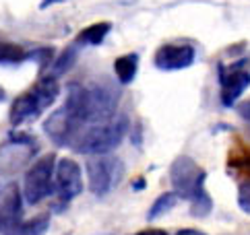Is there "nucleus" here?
I'll return each instance as SVG.
<instances>
[{"label": "nucleus", "instance_id": "24", "mask_svg": "<svg viewBox=\"0 0 250 235\" xmlns=\"http://www.w3.org/2000/svg\"><path fill=\"white\" fill-rule=\"evenodd\" d=\"M132 186H135V190H141V186H145V179H143V177H139V179H137V182L132 184Z\"/></svg>", "mask_w": 250, "mask_h": 235}, {"label": "nucleus", "instance_id": "11", "mask_svg": "<svg viewBox=\"0 0 250 235\" xmlns=\"http://www.w3.org/2000/svg\"><path fill=\"white\" fill-rule=\"evenodd\" d=\"M31 91L35 93V97L40 99V103H42L43 110H48V107L58 99L60 87H58V80L54 77H43V78H40L38 83L31 87Z\"/></svg>", "mask_w": 250, "mask_h": 235}, {"label": "nucleus", "instance_id": "18", "mask_svg": "<svg viewBox=\"0 0 250 235\" xmlns=\"http://www.w3.org/2000/svg\"><path fill=\"white\" fill-rule=\"evenodd\" d=\"M238 206L246 215H250V179L238 186Z\"/></svg>", "mask_w": 250, "mask_h": 235}, {"label": "nucleus", "instance_id": "16", "mask_svg": "<svg viewBox=\"0 0 250 235\" xmlns=\"http://www.w3.org/2000/svg\"><path fill=\"white\" fill-rule=\"evenodd\" d=\"M27 58V52L11 41H0V64H17Z\"/></svg>", "mask_w": 250, "mask_h": 235}, {"label": "nucleus", "instance_id": "19", "mask_svg": "<svg viewBox=\"0 0 250 235\" xmlns=\"http://www.w3.org/2000/svg\"><path fill=\"white\" fill-rule=\"evenodd\" d=\"M73 62H75V50L70 48V50H66V52L58 58L56 66H54V72H56V75H62L64 70H68V68H70V64H73Z\"/></svg>", "mask_w": 250, "mask_h": 235}, {"label": "nucleus", "instance_id": "12", "mask_svg": "<svg viewBox=\"0 0 250 235\" xmlns=\"http://www.w3.org/2000/svg\"><path fill=\"white\" fill-rule=\"evenodd\" d=\"M137 68H139V56L137 54H124V56H120L114 62V72H116V77H118V80L122 85H128V83L135 80Z\"/></svg>", "mask_w": 250, "mask_h": 235}, {"label": "nucleus", "instance_id": "15", "mask_svg": "<svg viewBox=\"0 0 250 235\" xmlns=\"http://www.w3.org/2000/svg\"><path fill=\"white\" fill-rule=\"evenodd\" d=\"M50 227V219L48 216H35V219L27 223H19L15 229H11L4 235H43Z\"/></svg>", "mask_w": 250, "mask_h": 235}, {"label": "nucleus", "instance_id": "21", "mask_svg": "<svg viewBox=\"0 0 250 235\" xmlns=\"http://www.w3.org/2000/svg\"><path fill=\"white\" fill-rule=\"evenodd\" d=\"M135 235H167V231H164V229H145V231H139Z\"/></svg>", "mask_w": 250, "mask_h": 235}, {"label": "nucleus", "instance_id": "5", "mask_svg": "<svg viewBox=\"0 0 250 235\" xmlns=\"http://www.w3.org/2000/svg\"><path fill=\"white\" fill-rule=\"evenodd\" d=\"M124 176V163L110 153L104 155H93L87 159V177H89V190L95 196H105L120 184Z\"/></svg>", "mask_w": 250, "mask_h": 235}, {"label": "nucleus", "instance_id": "25", "mask_svg": "<svg viewBox=\"0 0 250 235\" xmlns=\"http://www.w3.org/2000/svg\"><path fill=\"white\" fill-rule=\"evenodd\" d=\"M2 99H4V91H2V89H0V101H2Z\"/></svg>", "mask_w": 250, "mask_h": 235}, {"label": "nucleus", "instance_id": "13", "mask_svg": "<svg viewBox=\"0 0 250 235\" xmlns=\"http://www.w3.org/2000/svg\"><path fill=\"white\" fill-rule=\"evenodd\" d=\"M110 29H112V25L105 23V21L93 23V25L85 27V29L79 33L77 41H79V43H85V46H97V43H102V41L105 39V35L110 33Z\"/></svg>", "mask_w": 250, "mask_h": 235}, {"label": "nucleus", "instance_id": "6", "mask_svg": "<svg viewBox=\"0 0 250 235\" xmlns=\"http://www.w3.org/2000/svg\"><path fill=\"white\" fill-rule=\"evenodd\" d=\"M54 192L58 194L60 200H73L83 192V174L77 161L73 159H60L56 161L54 169Z\"/></svg>", "mask_w": 250, "mask_h": 235}, {"label": "nucleus", "instance_id": "4", "mask_svg": "<svg viewBox=\"0 0 250 235\" xmlns=\"http://www.w3.org/2000/svg\"><path fill=\"white\" fill-rule=\"evenodd\" d=\"M54 169H56V157L54 153L42 155L35 163L27 169L23 179V200L27 204H38L43 198H48L54 190Z\"/></svg>", "mask_w": 250, "mask_h": 235}, {"label": "nucleus", "instance_id": "10", "mask_svg": "<svg viewBox=\"0 0 250 235\" xmlns=\"http://www.w3.org/2000/svg\"><path fill=\"white\" fill-rule=\"evenodd\" d=\"M42 112H43V107H42V103H40V99L35 97V93L29 89L27 93L19 95V97H17L15 101H13L8 118H11V124H13V126H19V124H25V122L35 120V118H38Z\"/></svg>", "mask_w": 250, "mask_h": 235}, {"label": "nucleus", "instance_id": "7", "mask_svg": "<svg viewBox=\"0 0 250 235\" xmlns=\"http://www.w3.org/2000/svg\"><path fill=\"white\" fill-rule=\"evenodd\" d=\"M194 58L196 52L190 43H166L155 52V66L166 72L184 70L194 64Z\"/></svg>", "mask_w": 250, "mask_h": 235}, {"label": "nucleus", "instance_id": "22", "mask_svg": "<svg viewBox=\"0 0 250 235\" xmlns=\"http://www.w3.org/2000/svg\"><path fill=\"white\" fill-rule=\"evenodd\" d=\"M176 235H207V233L201 231V229H180Z\"/></svg>", "mask_w": 250, "mask_h": 235}, {"label": "nucleus", "instance_id": "3", "mask_svg": "<svg viewBox=\"0 0 250 235\" xmlns=\"http://www.w3.org/2000/svg\"><path fill=\"white\" fill-rule=\"evenodd\" d=\"M205 179H207L205 169L188 155L176 157L172 161V165H169V182H172L174 192L180 196L182 200L190 202L199 194H203Z\"/></svg>", "mask_w": 250, "mask_h": 235}, {"label": "nucleus", "instance_id": "14", "mask_svg": "<svg viewBox=\"0 0 250 235\" xmlns=\"http://www.w3.org/2000/svg\"><path fill=\"white\" fill-rule=\"evenodd\" d=\"M178 200H180V196H178L176 192H164L162 196L155 198L153 204H151L147 219L149 221H155V219H159V216H164L166 213H169L178 204Z\"/></svg>", "mask_w": 250, "mask_h": 235}, {"label": "nucleus", "instance_id": "2", "mask_svg": "<svg viewBox=\"0 0 250 235\" xmlns=\"http://www.w3.org/2000/svg\"><path fill=\"white\" fill-rule=\"evenodd\" d=\"M128 132V118L114 116L112 120L93 124L79 134L75 140V149L83 155H104L114 151L124 140Z\"/></svg>", "mask_w": 250, "mask_h": 235}, {"label": "nucleus", "instance_id": "1", "mask_svg": "<svg viewBox=\"0 0 250 235\" xmlns=\"http://www.w3.org/2000/svg\"><path fill=\"white\" fill-rule=\"evenodd\" d=\"M85 126V87L70 85L64 105L46 118L43 130L56 144H68L77 140Z\"/></svg>", "mask_w": 250, "mask_h": 235}, {"label": "nucleus", "instance_id": "23", "mask_svg": "<svg viewBox=\"0 0 250 235\" xmlns=\"http://www.w3.org/2000/svg\"><path fill=\"white\" fill-rule=\"evenodd\" d=\"M58 2H66V0H42V2H40V8H48V6L58 4Z\"/></svg>", "mask_w": 250, "mask_h": 235}, {"label": "nucleus", "instance_id": "17", "mask_svg": "<svg viewBox=\"0 0 250 235\" xmlns=\"http://www.w3.org/2000/svg\"><path fill=\"white\" fill-rule=\"evenodd\" d=\"M211 211H213V198H211V194L207 192V190H205L203 194L196 196L194 200H190V213L194 216H199V219L207 216Z\"/></svg>", "mask_w": 250, "mask_h": 235}, {"label": "nucleus", "instance_id": "8", "mask_svg": "<svg viewBox=\"0 0 250 235\" xmlns=\"http://www.w3.org/2000/svg\"><path fill=\"white\" fill-rule=\"evenodd\" d=\"M23 192L17 184H8L0 190V233H8L21 223Z\"/></svg>", "mask_w": 250, "mask_h": 235}, {"label": "nucleus", "instance_id": "9", "mask_svg": "<svg viewBox=\"0 0 250 235\" xmlns=\"http://www.w3.org/2000/svg\"><path fill=\"white\" fill-rule=\"evenodd\" d=\"M250 87V72L242 68V64L229 66L221 72V103L231 107L246 89Z\"/></svg>", "mask_w": 250, "mask_h": 235}, {"label": "nucleus", "instance_id": "20", "mask_svg": "<svg viewBox=\"0 0 250 235\" xmlns=\"http://www.w3.org/2000/svg\"><path fill=\"white\" fill-rule=\"evenodd\" d=\"M238 112H240V116H242L246 122H250V99H246V101L240 103V110Z\"/></svg>", "mask_w": 250, "mask_h": 235}]
</instances>
